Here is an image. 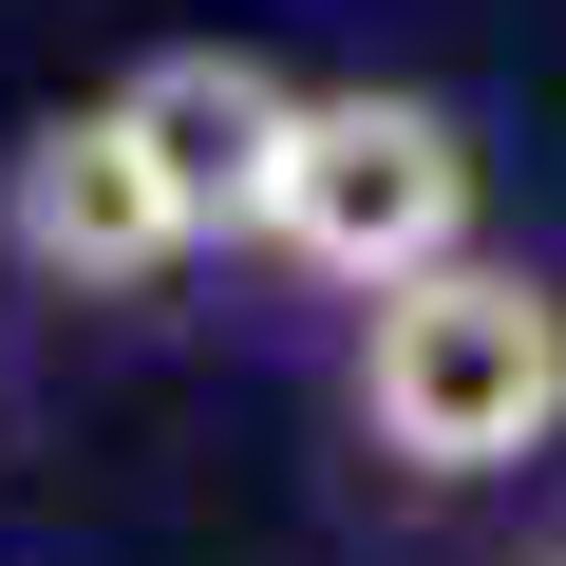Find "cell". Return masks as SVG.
Wrapping results in <instances>:
<instances>
[{"label": "cell", "instance_id": "obj_5", "mask_svg": "<svg viewBox=\"0 0 566 566\" xmlns=\"http://www.w3.org/2000/svg\"><path fill=\"white\" fill-rule=\"evenodd\" d=\"M547 566H566V547H547Z\"/></svg>", "mask_w": 566, "mask_h": 566}, {"label": "cell", "instance_id": "obj_1", "mask_svg": "<svg viewBox=\"0 0 566 566\" xmlns=\"http://www.w3.org/2000/svg\"><path fill=\"white\" fill-rule=\"evenodd\" d=\"M359 434L397 472H434V491L528 472L566 434V283L547 264H491V245L378 283V303H359Z\"/></svg>", "mask_w": 566, "mask_h": 566}, {"label": "cell", "instance_id": "obj_3", "mask_svg": "<svg viewBox=\"0 0 566 566\" xmlns=\"http://www.w3.org/2000/svg\"><path fill=\"white\" fill-rule=\"evenodd\" d=\"M0 245H20V283H57V303H133V283L189 264V208L133 151V114L95 95V114H39L0 151Z\"/></svg>", "mask_w": 566, "mask_h": 566}, {"label": "cell", "instance_id": "obj_4", "mask_svg": "<svg viewBox=\"0 0 566 566\" xmlns=\"http://www.w3.org/2000/svg\"><path fill=\"white\" fill-rule=\"evenodd\" d=\"M114 114H133V151L170 170L189 245H264V170H283V114H303L264 57H227V39H189V57H133V76H114Z\"/></svg>", "mask_w": 566, "mask_h": 566}, {"label": "cell", "instance_id": "obj_2", "mask_svg": "<svg viewBox=\"0 0 566 566\" xmlns=\"http://www.w3.org/2000/svg\"><path fill=\"white\" fill-rule=\"evenodd\" d=\"M264 245L322 264L340 303L453 264L472 245V133L434 95H303V114H283V170H264Z\"/></svg>", "mask_w": 566, "mask_h": 566}]
</instances>
